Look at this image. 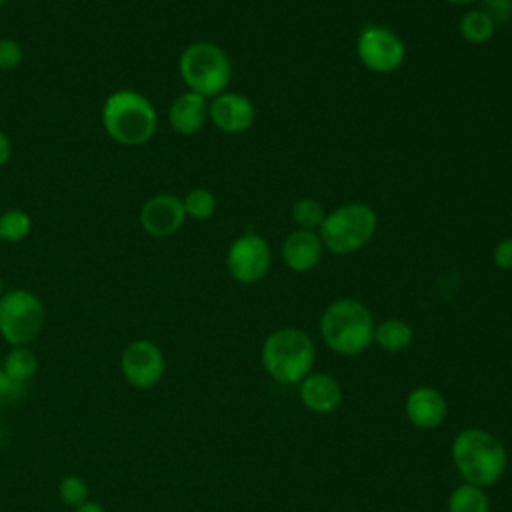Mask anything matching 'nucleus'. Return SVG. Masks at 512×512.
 <instances>
[{"label":"nucleus","mask_w":512,"mask_h":512,"mask_svg":"<svg viewBox=\"0 0 512 512\" xmlns=\"http://www.w3.org/2000/svg\"><path fill=\"white\" fill-rule=\"evenodd\" d=\"M414 340L412 326L400 318H386L374 326V338L378 348L390 354H398L406 350Z\"/></svg>","instance_id":"obj_17"},{"label":"nucleus","mask_w":512,"mask_h":512,"mask_svg":"<svg viewBox=\"0 0 512 512\" xmlns=\"http://www.w3.org/2000/svg\"><path fill=\"white\" fill-rule=\"evenodd\" d=\"M46 310L42 300L26 290L12 288L0 296V336L10 346H30L44 330Z\"/></svg>","instance_id":"obj_7"},{"label":"nucleus","mask_w":512,"mask_h":512,"mask_svg":"<svg viewBox=\"0 0 512 512\" xmlns=\"http://www.w3.org/2000/svg\"><path fill=\"white\" fill-rule=\"evenodd\" d=\"M4 294V284H2V280H0V296Z\"/></svg>","instance_id":"obj_32"},{"label":"nucleus","mask_w":512,"mask_h":512,"mask_svg":"<svg viewBox=\"0 0 512 512\" xmlns=\"http://www.w3.org/2000/svg\"><path fill=\"white\" fill-rule=\"evenodd\" d=\"M166 370V360L158 344L152 340H132L120 354V372L128 386L150 390L160 384Z\"/></svg>","instance_id":"obj_10"},{"label":"nucleus","mask_w":512,"mask_h":512,"mask_svg":"<svg viewBox=\"0 0 512 512\" xmlns=\"http://www.w3.org/2000/svg\"><path fill=\"white\" fill-rule=\"evenodd\" d=\"M314 356V342L300 328L274 330L262 344V364L280 384H296L308 376Z\"/></svg>","instance_id":"obj_5"},{"label":"nucleus","mask_w":512,"mask_h":512,"mask_svg":"<svg viewBox=\"0 0 512 512\" xmlns=\"http://www.w3.org/2000/svg\"><path fill=\"white\" fill-rule=\"evenodd\" d=\"M408 420L420 430H434L446 418V400L432 386L414 388L404 404Z\"/></svg>","instance_id":"obj_14"},{"label":"nucleus","mask_w":512,"mask_h":512,"mask_svg":"<svg viewBox=\"0 0 512 512\" xmlns=\"http://www.w3.org/2000/svg\"><path fill=\"white\" fill-rule=\"evenodd\" d=\"M492 262L500 270H512V236L502 238L494 244Z\"/></svg>","instance_id":"obj_27"},{"label":"nucleus","mask_w":512,"mask_h":512,"mask_svg":"<svg viewBox=\"0 0 512 512\" xmlns=\"http://www.w3.org/2000/svg\"><path fill=\"white\" fill-rule=\"evenodd\" d=\"M178 72L190 92L210 100L226 92L232 78V62L218 44L198 40L180 52Z\"/></svg>","instance_id":"obj_4"},{"label":"nucleus","mask_w":512,"mask_h":512,"mask_svg":"<svg viewBox=\"0 0 512 512\" xmlns=\"http://www.w3.org/2000/svg\"><path fill=\"white\" fill-rule=\"evenodd\" d=\"M452 462L468 484L484 488L504 474L506 450L494 434L482 428H466L452 440Z\"/></svg>","instance_id":"obj_3"},{"label":"nucleus","mask_w":512,"mask_h":512,"mask_svg":"<svg viewBox=\"0 0 512 512\" xmlns=\"http://www.w3.org/2000/svg\"><path fill=\"white\" fill-rule=\"evenodd\" d=\"M170 128L180 136L198 134L208 122V98L196 92H182L168 108Z\"/></svg>","instance_id":"obj_15"},{"label":"nucleus","mask_w":512,"mask_h":512,"mask_svg":"<svg viewBox=\"0 0 512 512\" xmlns=\"http://www.w3.org/2000/svg\"><path fill=\"white\" fill-rule=\"evenodd\" d=\"M378 228V216L364 202H346L326 214L318 234L324 250L336 256H348L362 250Z\"/></svg>","instance_id":"obj_6"},{"label":"nucleus","mask_w":512,"mask_h":512,"mask_svg":"<svg viewBox=\"0 0 512 512\" xmlns=\"http://www.w3.org/2000/svg\"><path fill=\"white\" fill-rule=\"evenodd\" d=\"M6 2H8V0H0V8H2Z\"/></svg>","instance_id":"obj_33"},{"label":"nucleus","mask_w":512,"mask_h":512,"mask_svg":"<svg viewBox=\"0 0 512 512\" xmlns=\"http://www.w3.org/2000/svg\"><path fill=\"white\" fill-rule=\"evenodd\" d=\"M256 120V108L252 100L238 92H222L208 100V122L220 132L240 134L248 130Z\"/></svg>","instance_id":"obj_12"},{"label":"nucleus","mask_w":512,"mask_h":512,"mask_svg":"<svg viewBox=\"0 0 512 512\" xmlns=\"http://www.w3.org/2000/svg\"><path fill=\"white\" fill-rule=\"evenodd\" d=\"M300 400L316 414H328L336 410L342 402V388L330 374L312 372L300 380Z\"/></svg>","instance_id":"obj_16"},{"label":"nucleus","mask_w":512,"mask_h":512,"mask_svg":"<svg viewBox=\"0 0 512 512\" xmlns=\"http://www.w3.org/2000/svg\"><path fill=\"white\" fill-rule=\"evenodd\" d=\"M186 218L192 220H208L216 212V196L208 188H192L184 198Z\"/></svg>","instance_id":"obj_23"},{"label":"nucleus","mask_w":512,"mask_h":512,"mask_svg":"<svg viewBox=\"0 0 512 512\" xmlns=\"http://www.w3.org/2000/svg\"><path fill=\"white\" fill-rule=\"evenodd\" d=\"M12 156V144H10V138L6 136V132L0 130V168L10 160Z\"/></svg>","instance_id":"obj_29"},{"label":"nucleus","mask_w":512,"mask_h":512,"mask_svg":"<svg viewBox=\"0 0 512 512\" xmlns=\"http://www.w3.org/2000/svg\"><path fill=\"white\" fill-rule=\"evenodd\" d=\"M24 386H26V384L16 382L14 378H10L8 374H4V372L0 370V402L20 398L22 392H24Z\"/></svg>","instance_id":"obj_28"},{"label":"nucleus","mask_w":512,"mask_h":512,"mask_svg":"<svg viewBox=\"0 0 512 512\" xmlns=\"http://www.w3.org/2000/svg\"><path fill=\"white\" fill-rule=\"evenodd\" d=\"M280 254L282 262L292 272H310L312 268L318 266L324 254V244L316 230L296 228L284 238Z\"/></svg>","instance_id":"obj_13"},{"label":"nucleus","mask_w":512,"mask_h":512,"mask_svg":"<svg viewBox=\"0 0 512 512\" xmlns=\"http://www.w3.org/2000/svg\"><path fill=\"white\" fill-rule=\"evenodd\" d=\"M32 230V218L26 210L8 208L0 214V242H22Z\"/></svg>","instance_id":"obj_22"},{"label":"nucleus","mask_w":512,"mask_h":512,"mask_svg":"<svg viewBox=\"0 0 512 512\" xmlns=\"http://www.w3.org/2000/svg\"><path fill=\"white\" fill-rule=\"evenodd\" d=\"M356 54L364 68L376 74H390L398 70L406 56L402 38L380 24L364 26L356 38Z\"/></svg>","instance_id":"obj_8"},{"label":"nucleus","mask_w":512,"mask_h":512,"mask_svg":"<svg viewBox=\"0 0 512 512\" xmlns=\"http://www.w3.org/2000/svg\"><path fill=\"white\" fill-rule=\"evenodd\" d=\"M0 370L16 382L26 384L38 370V358L30 346H10L0 364Z\"/></svg>","instance_id":"obj_18"},{"label":"nucleus","mask_w":512,"mask_h":512,"mask_svg":"<svg viewBox=\"0 0 512 512\" xmlns=\"http://www.w3.org/2000/svg\"><path fill=\"white\" fill-rule=\"evenodd\" d=\"M494 32V22L480 8L466 10L458 20V34L468 44H484L494 36Z\"/></svg>","instance_id":"obj_19"},{"label":"nucleus","mask_w":512,"mask_h":512,"mask_svg":"<svg viewBox=\"0 0 512 512\" xmlns=\"http://www.w3.org/2000/svg\"><path fill=\"white\" fill-rule=\"evenodd\" d=\"M372 312L354 298H338L326 306L320 318V334L324 344L340 356H356L364 352L374 338Z\"/></svg>","instance_id":"obj_2"},{"label":"nucleus","mask_w":512,"mask_h":512,"mask_svg":"<svg viewBox=\"0 0 512 512\" xmlns=\"http://www.w3.org/2000/svg\"><path fill=\"white\" fill-rule=\"evenodd\" d=\"M272 262L270 244L256 232H244L226 250V270L240 284L260 282Z\"/></svg>","instance_id":"obj_9"},{"label":"nucleus","mask_w":512,"mask_h":512,"mask_svg":"<svg viewBox=\"0 0 512 512\" xmlns=\"http://www.w3.org/2000/svg\"><path fill=\"white\" fill-rule=\"evenodd\" d=\"M0 416H2V402H0Z\"/></svg>","instance_id":"obj_34"},{"label":"nucleus","mask_w":512,"mask_h":512,"mask_svg":"<svg viewBox=\"0 0 512 512\" xmlns=\"http://www.w3.org/2000/svg\"><path fill=\"white\" fill-rule=\"evenodd\" d=\"M22 46L12 38H0V72H10L22 62Z\"/></svg>","instance_id":"obj_26"},{"label":"nucleus","mask_w":512,"mask_h":512,"mask_svg":"<svg viewBox=\"0 0 512 512\" xmlns=\"http://www.w3.org/2000/svg\"><path fill=\"white\" fill-rule=\"evenodd\" d=\"M72 512H106V510H104L102 504H98L94 500H88L86 504H82L78 508H72Z\"/></svg>","instance_id":"obj_30"},{"label":"nucleus","mask_w":512,"mask_h":512,"mask_svg":"<svg viewBox=\"0 0 512 512\" xmlns=\"http://www.w3.org/2000/svg\"><path fill=\"white\" fill-rule=\"evenodd\" d=\"M102 126L114 142L142 146L156 134L158 114L144 94L120 88L108 94L102 104Z\"/></svg>","instance_id":"obj_1"},{"label":"nucleus","mask_w":512,"mask_h":512,"mask_svg":"<svg viewBox=\"0 0 512 512\" xmlns=\"http://www.w3.org/2000/svg\"><path fill=\"white\" fill-rule=\"evenodd\" d=\"M480 10L488 14L494 26H508L512 22V0H480Z\"/></svg>","instance_id":"obj_25"},{"label":"nucleus","mask_w":512,"mask_h":512,"mask_svg":"<svg viewBox=\"0 0 512 512\" xmlns=\"http://www.w3.org/2000/svg\"><path fill=\"white\" fill-rule=\"evenodd\" d=\"M58 498L68 508H78L90 500V486L78 474H66L58 480Z\"/></svg>","instance_id":"obj_24"},{"label":"nucleus","mask_w":512,"mask_h":512,"mask_svg":"<svg viewBox=\"0 0 512 512\" xmlns=\"http://www.w3.org/2000/svg\"><path fill=\"white\" fill-rule=\"evenodd\" d=\"M186 220L182 198L170 192L150 196L138 214V222L148 236L168 238L176 234Z\"/></svg>","instance_id":"obj_11"},{"label":"nucleus","mask_w":512,"mask_h":512,"mask_svg":"<svg viewBox=\"0 0 512 512\" xmlns=\"http://www.w3.org/2000/svg\"><path fill=\"white\" fill-rule=\"evenodd\" d=\"M326 214L328 212L324 210V206L316 198H298L290 208L292 222L300 230H316L318 232Z\"/></svg>","instance_id":"obj_21"},{"label":"nucleus","mask_w":512,"mask_h":512,"mask_svg":"<svg viewBox=\"0 0 512 512\" xmlns=\"http://www.w3.org/2000/svg\"><path fill=\"white\" fill-rule=\"evenodd\" d=\"M448 4H454V6H466V4H474V2H480V0H444Z\"/></svg>","instance_id":"obj_31"},{"label":"nucleus","mask_w":512,"mask_h":512,"mask_svg":"<svg viewBox=\"0 0 512 512\" xmlns=\"http://www.w3.org/2000/svg\"><path fill=\"white\" fill-rule=\"evenodd\" d=\"M488 496L480 486L460 484L448 498V512H488Z\"/></svg>","instance_id":"obj_20"}]
</instances>
